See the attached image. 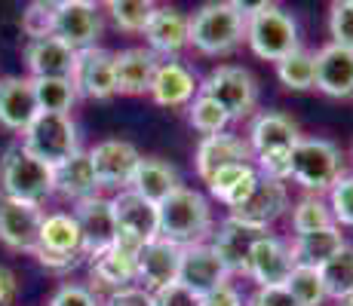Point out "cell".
<instances>
[{
	"label": "cell",
	"instance_id": "obj_21",
	"mask_svg": "<svg viewBox=\"0 0 353 306\" xmlns=\"http://www.w3.org/2000/svg\"><path fill=\"white\" fill-rule=\"evenodd\" d=\"M40 113L31 77H0V126L22 135Z\"/></svg>",
	"mask_w": 353,
	"mask_h": 306
},
{
	"label": "cell",
	"instance_id": "obj_33",
	"mask_svg": "<svg viewBox=\"0 0 353 306\" xmlns=\"http://www.w3.org/2000/svg\"><path fill=\"white\" fill-rule=\"evenodd\" d=\"M325 227H338L335 217H332V208L323 196H304V199L295 202L292 208V230L295 236H307V233H316V230H325Z\"/></svg>",
	"mask_w": 353,
	"mask_h": 306
},
{
	"label": "cell",
	"instance_id": "obj_5",
	"mask_svg": "<svg viewBox=\"0 0 353 306\" xmlns=\"http://www.w3.org/2000/svg\"><path fill=\"white\" fill-rule=\"evenodd\" d=\"M0 193L40 206L56 193V168L31 156L22 144H12L0 156Z\"/></svg>",
	"mask_w": 353,
	"mask_h": 306
},
{
	"label": "cell",
	"instance_id": "obj_2",
	"mask_svg": "<svg viewBox=\"0 0 353 306\" xmlns=\"http://www.w3.org/2000/svg\"><path fill=\"white\" fill-rule=\"evenodd\" d=\"M301 141L298 122L283 111L258 113L249 126V151L258 156V175H268L276 181H289V160L295 144Z\"/></svg>",
	"mask_w": 353,
	"mask_h": 306
},
{
	"label": "cell",
	"instance_id": "obj_11",
	"mask_svg": "<svg viewBox=\"0 0 353 306\" xmlns=\"http://www.w3.org/2000/svg\"><path fill=\"white\" fill-rule=\"evenodd\" d=\"M40 227H43L40 206H28L0 193V245L16 254H34L40 242Z\"/></svg>",
	"mask_w": 353,
	"mask_h": 306
},
{
	"label": "cell",
	"instance_id": "obj_45",
	"mask_svg": "<svg viewBox=\"0 0 353 306\" xmlns=\"http://www.w3.org/2000/svg\"><path fill=\"white\" fill-rule=\"evenodd\" d=\"M101 306H154V294L151 291H145L141 285H132V288H123V291L108 294V300Z\"/></svg>",
	"mask_w": 353,
	"mask_h": 306
},
{
	"label": "cell",
	"instance_id": "obj_3",
	"mask_svg": "<svg viewBox=\"0 0 353 306\" xmlns=\"http://www.w3.org/2000/svg\"><path fill=\"white\" fill-rule=\"evenodd\" d=\"M160 217V239L175 242L179 248L203 245L212 236V208L209 199L194 187H179L169 199L157 206Z\"/></svg>",
	"mask_w": 353,
	"mask_h": 306
},
{
	"label": "cell",
	"instance_id": "obj_31",
	"mask_svg": "<svg viewBox=\"0 0 353 306\" xmlns=\"http://www.w3.org/2000/svg\"><path fill=\"white\" fill-rule=\"evenodd\" d=\"M40 248L56 251V254L74 257V261H83V236L80 227L74 221V215L56 212V215H43V227H40Z\"/></svg>",
	"mask_w": 353,
	"mask_h": 306
},
{
	"label": "cell",
	"instance_id": "obj_16",
	"mask_svg": "<svg viewBox=\"0 0 353 306\" xmlns=\"http://www.w3.org/2000/svg\"><path fill=\"white\" fill-rule=\"evenodd\" d=\"M292 270H295V261H292L289 242H283L280 236H270V233L258 236L252 257H249V278L258 282V288L286 285Z\"/></svg>",
	"mask_w": 353,
	"mask_h": 306
},
{
	"label": "cell",
	"instance_id": "obj_7",
	"mask_svg": "<svg viewBox=\"0 0 353 306\" xmlns=\"http://www.w3.org/2000/svg\"><path fill=\"white\" fill-rule=\"evenodd\" d=\"M22 147L40 162L59 168L74 153H80L77 122L71 120V113H37L22 132Z\"/></svg>",
	"mask_w": 353,
	"mask_h": 306
},
{
	"label": "cell",
	"instance_id": "obj_8",
	"mask_svg": "<svg viewBox=\"0 0 353 306\" xmlns=\"http://www.w3.org/2000/svg\"><path fill=\"white\" fill-rule=\"evenodd\" d=\"M200 95L212 98L230 117V122L246 120L258 107V80L240 65H221L209 71V77L200 83Z\"/></svg>",
	"mask_w": 353,
	"mask_h": 306
},
{
	"label": "cell",
	"instance_id": "obj_32",
	"mask_svg": "<svg viewBox=\"0 0 353 306\" xmlns=\"http://www.w3.org/2000/svg\"><path fill=\"white\" fill-rule=\"evenodd\" d=\"M320 278L325 285V294H329L332 300L341 303L344 297L353 294V245H344L335 257H329V261L323 263Z\"/></svg>",
	"mask_w": 353,
	"mask_h": 306
},
{
	"label": "cell",
	"instance_id": "obj_14",
	"mask_svg": "<svg viewBox=\"0 0 353 306\" xmlns=\"http://www.w3.org/2000/svg\"><path fill=\"white\" fill-rule=\"evenodd\" d=\"M74 221L80 227V236H83V257H96L101 251H108L114 245V236H117V221H114V208L111 199L105 196H90V199L77 202L74 206Z\"/></svg>",
	"mask_w": 353,
	"mask_h": 306
},
{
	"label": "cell",
	"instance_id": "obj_38",
	"mask_svg": "<svg viewBox=\"0 0 353 306\" xmlns=\"http://www.w3.org/2000/svg\"><path fill=\"white\" fill-rule=\"evenodd\" d=\"M188 122H191V126L203 135V138H209V135L228 132L230 117L221 111L219 105H215L212 98H206V95H196L191 105H188Z\"/></svg>",
	"mask_w": 353,
	"mask_h": 306
},
{
	"label": "cell",
	"instance_id": "obj_12",
	"mask_svg": "<svg viewBox=\"0 0 353 306\" xmlns=\"http://www.w3.org/2000/svg\"><path fill=\"white\" fill-rule=\"evenodd\" d=\"M71 83L80 98L92 101H108L117 95V83H114V52L92 46V50L77 52V65H74Z\"/></svg>",
	"mask_w": 353,
	"mask_h": 306
},
{
	"label": "cell",
	"instance_id": "obj_34",
	"mask_svg": "<svg viewBox=\"0 0 353 306\" xmlns=\"http://www.w3.org/2000/svg\"><path fill=\"white\" fill-rule=\"evenodd\" d=\"M276 77L286 89L295 92H307L316 86V71H314V52L307 50H295L292 56L276 61Z\"/></svg>",
	"mask_w": 353,
	"mask_h": 306
},
{
	"label": "cell",
	"instance_id": "obj_25",
	"mask_svg": "<svg viewBox=\"0 0 353 306\" xmlns=\"http://www.w3.org/2000/svg\"><path fill=\"white\" fill-rule=\"evenodd\" d=\"M160 67V58L145 46H129L114 52V83L117 95H145L151 92L154 74Z\"/></svg>",
	"mask_w": 353,
	"mask_h": 306
},
{
	"label": "cell",
	"instance_id": "obj_6",
	"mask_svg": "<svg viewBox=\"0 0 353 306\" xmlns=\"http://www.w3.org/2000/svg\"><path fill=\"white\" fill-rule=\"evenodd\" d=\"M344 175V156L329 138H301L292 151L289 178L304 187L310 196L329 193Z\"/></svg>",
	"mask_w": 353,
	"mask_h": 306
},
{
	"label": "cell",
	"instance_id": "obj_13",
	"mask_svg": "<svg viewBox=\"0 0 353 306\" xmlns=\"http://www.w3.org/2000/svg\"><path fill=\"white\" fill-rule=\"evenodd\" d=\"M92 168L99 175L101 187H117V190H129L132 175L141 162V153L132 141H120V138H108L99 141L90 151Z\"/></svg>",
	"mask_w": 353,
	"mask_h": 306
},
{
	"label": "cell",
	"instance_id": "obj_27",
	"mask_svg": "<svg viewBox=\"0 0 353 306\" xmlns=\"http://www.w3.org/2000/svg\"><path fill=\"white\" fill-rule=\"evenodd\" d=\"M179 187H185L179 168H175L172 162L160 160V156H141L139 168H135V175H132V184H129L132 193L145 196V199L154 202V206H160L163 199H169Z\"/></svg>",
	"mask_w": 353,
	"mask_h": 306
},
{
	"label": "cell",
	"instance_id": "obj_48",
	"mask_svg": "<svg viewBox=\"0 0 353 306\" xmlns=\"http://www.w3.org/2000/svg\"><path fill=\"white\" fill-rule=\"evenodd\" d=\"M19 297V278L10 267L0 263V306H12Z\"/></svg>",
	"mask_w": 353,
	"mask_h": 306
},
{
	"label": "cell",
	"instance_id": "obj_35",
	"mask_svg": "<svg viewBox=\"0 0 353 306\" xmlns=\"http://www.w3.org/2000/svg\"><path fill=\"white\" fill-rule=\"evenodd\" d=\"M34 95H37V107L40 113H71V107L77 105V89L71 80H31Z\"/></svg>",
	"mask_w": 353,
	"mask_h": 306
},
{
	"label": "cell",
	"instance_id": "obj_50",
	"mask_svg": "<svg viewBox=\"0 0 353 306\" xmlns=\"http://www.w3.org/2000/svg\"><path fill=\"white\" fill-rule=\"evenodd\" d=\"M338 306H353V294H350V297H344V300L338 303Z\"/></svg>",
	"mask_w": 353,
	"mask_h": 306
},
{
	"label": "cell",
	"instance_id": "obj_41",
	"mask_svg": "<svg viewBox=\"0 0 353 306\" xmlns=\"http://www.w3.org/2000/svg\"><path fill=\"white\" fill-rule=\"evenodd\" d=\"M332 43L341 50H353V0H335L329 12Z\"/></svg>",
	"mask_w": 353,
	"mask_h": 306
},
{
	"label": "cell",
	"instance_id": "obj_19",
	"mask_svg": "<svg viewBox=\"0 0 353 306\" xmlns=\"http://www.w3.org/2000/svg\"><path fill=\"white\" fill-rule=\"evenodd\" d=\"M148 95L160 107H188L200 95V80H196L194 67H188L185 61L169 58V61H160Z\"/></svg>",
	"mask_w": 353,
	"mask_h": 306
},
{
	"label": "cell",
	"instance_id": "obj_40",
	"mask_svg": "<svg viewBox=\"0 0 353 306\" xmlns=\"http://www.w3.org/2000/svg\"><path fill=\"white\" fill-rule=\"evenodd\" d=\"M258 168L252 166V162H240V166H228V168H221V172H215L212 178L206 181V187H209V193L215 196L219 202H225L230 193H234L236 187H240L243 181L249 178V175H255Z\"/></svg>",
	"mask_w": 353,
	"mask_h": 306
},
{
	"label": "cell",
	"instance_id": "obj_22",
	"mask_svg": "<svg viewBox=\"0 0 353 306\" xmlns=\"http://www.w3.org/2000/svg\"><path fill=\"white\" fill-rule=\"evenodd\" d=\"M228 270L221 267V261L215 257V251L203 245H191L181 251V270H179V282L185 288H191L196 297H206L209 291L228 285Z\"/></svg>",
	"mask_w": 353,
	"mask_h": 306
},
{
	"label": "cell",
	"instance_id": "obj_26",
	"mask_svg": "<svg viewBox=\"0 0 353 306\" xmlns=\"http://www.w3.org/2000/svg\"><path fill=\"white\" fill-rule=\"evenodd\" d=\"M258 236L261 233L240 227V223H234L228 217V221L212 233L209 248L215 251V257H219L221 267L228 270V276H249V257H252Z\"/></svg>",
	"mask_w": 353,
	"mask_h": 306
},
{
	"label": "cell",
	"instance_id": "obj_46",
	"mask_svg": "<svg viewBox=\"0 0 353 306\" xmlns=\"http://www.w3.org/2000/svg\"><path fill=\"white\" fill-rule=\"evenodd\" d=\"M249 306H298V303L286 291V285H276V288H258L249 297Z\"/></svg>",
	"mask_w": 353,
	"mask_h": 306
},
{
	"label": "cell",
	"instance_id": "obj_9",
	"mask_svg": "<svg viewBox=\"0 0 353 306\" xmlns=\"http://www.w3.org/2000/svg\"><path fill=\"white\" fill-rule=\"evenodd\" d=\"M52 37L68 43L74 52L99 46V37H101L99 3H92V0H62V3H56Z\"/></svg>",
	"mask_w": 353,
	"mask_h": 306
},
{
	"label": "cell",
	"instance_id": "obj_44",
	"mask_svg": "<svg viewBox=\"0 0 353 306\" xmlns=\"http://www.w3.org/2000/svg\"><path fill=\"white\" fill-rule=\"evenodd\" d=\"M154 306H203V297H196L181 282H172L166 288L154 291Z\"/></svg>",
	"mask_w": 353,
	"mask_h": 306
},
{
	"label": "cell",
	"instance_id": "obj_18",
	"mask_svg": "<svg viewBox=\"0 0 353 306\" xmlns=\"http://www.w3.org/2000/svg\"><path fill=\"white\" fill-rule=\"evenodd\" d=\"M240 162H252V151H249V141H243L234 132H221V135H209L196 144L194 153V166L200 181L206 184L215 172L228 166H240Z\"/></svg>",
	"mask_w": 353,
	"mask_h": 306
},
{
	"label": "cell",
	"instance_id": "obj_15",
	"mask_svg": "<svg viewBox=\"0 0 353 306\" xmlns=\"http://www.w3.org/2000/svg\"><path fill=\"white\" fill-rule=\"evenodd\" d=\"M181 251L175 242L166 239H151L141 248L139 261H135V273H139V285L145 291H160L166 285L179 282V270H181Z\"/></svg>",
	"mask_w": 353,
	"mask_h": 306
},
{
	"label": "cell",
	"instance_id": "obj_29",
	"mask_svg": "<svg viewBox=\"0 0 353 306\" xmlns=\"http://www.w3.org/2000/svg\"><path fill=\"white\" fill-rule=\"evenodd\" d=\"M344 245L347 242H344V236H341V227H325V230H316V233H307V236H295V239L289 242V251H292L295 267L320 270Z\"/></svg>",
	"mask_w": 353,
	"mask_h": 306
},
{
	"label": "cell",
	"instance_id": "obj_28",
	"mask_svg": "<svg viewBox=\"0 0 353 306\" xmlns=\"http://www.w3.org/2000/svg\"><path fill=\"white\" fill-rule=\"evenodd\" d=\"M99 190H101V184H99L96 168H92L90 151L74 153L71 160L56 168V193H62L65 199L83 202L90 196H99Z\"/></svg>",
	"mask_w": 353,
	"mask_h": 306
},
{
	"label": "cell",
	"instance_id": "obj_30",
	"mask_svg": "<svg viewBox=\"0 0 353 306\" xmlns=\"http://www.w3.org/2000/svg\"><path fill=\"white\" fill-rule=\"evenodd\" d=\"M90 276H92V285L96 288H105V291H123V288H132L139 282V273H135V257H126L120 254L117 248H108L96 254L90 261Z\"/></svg>",
	"mask_w": 353,
	"mask_h": 306
},
{
	"label": "cell",
	"instance_id": "obj_24",
	"mask_svg": "<svg viewBox=\"0 0 353 306\" xmlns=\"http://www.w3.org/2000/svg\"><path fill=\"white\" fill-rule=\"evenodd\" d=\"M114 221H117V233H129L141 242H151L160 236V217L157 206L148 202L145 196L132 193V190H120L111 199Z\"/></svg>",
	"mask_w": 353,
	"mask_h": 306
},
{
	"label": "cell",
	"instance_id": "obj_20",
	"mask_svg": "<svg viewBox=\"0 0 353 306\" xmlns=\"http://www.w3.org/2000/svg\"><path fill=\"white\" fill-rule=\"evenodd\" d=\"M316 86L329 98H353V50H341L335 43H325L314 52Z\"/></svg>",
	"mask_w": 353,
	"mask_h": 306
},
{
	"label": "cell",
	"instance_id": "obj_23",
	"mask_svg": "<svg viewBox=\"0 0 353 306\" xmlns=\"http://www.w3.org/2000/svg\"><path fill=\"white\" fill-rule=\"evenodd\" d=\"M25 65L31 71V80H71L74 65H77V52L59 37H40L28 40L25 46Z\"/></svg>",
	"mask_w": 353,
	"mask_h": 306
},
{
	"label": "cell",
	"instance_id": "obj_39",
	"mask_svg": "<svg viewBox=\"0 0 353 306\" xmlns=\"http://www.w3.org/2000/svg\"><path fill=\"white\" fill-rule=\"evenodd\" d=\"M52 19H56V3L34 0V3H28V10L22 12V31L28 34V40L52 37Z\"/></svg>",
	"mask_w": 353,
	"mask_h": 306
},
{
	"label": "cell",
	"instance_id": "obj_4",
	"mask_svg": "<svg viewBox=\"0 0 353 306\" xmlns=\"http://www.w3.org/2000/svg\"><path fill=\"white\" fill-rule=\"evenodd\" d=\"M246 43L258 58L280 61L301 50L295 16L280 3H255L246 12Z\"/></svg>",
	"mask_w": 353,
	"mask_h": 306
},
{
	"label": "cell",
	"instance_id": "obj_43",
	"mask_svg": "<svg viewBox=\"0 0 353 306\" xmlns=\"http://www.w3.org/2000/svg\"><path fill=\"white\" fill-rule=\"evenodd\" d=\"M50 306H101L96 291L83 288V285H62V288H56V294L50 297Z\"/></svg>",
	"mask_w": 353,
	"mask_h": 306
},
{
	"label": "cell",
	"instance_id": "obj_42",
	"mask_svg": "<svg viewBox=\"0 0 353 306\" xmlns=\"http://www.w3.org/2000/svg\"><path fill=\"white\" fill-rule=\"evenodd\" d=\"M329 208L338 227H353V172L341 175L329 190Z\"/></svg>",
	"mask_w": 353,
	"mask_h": 306
},
{
	"label": "cell",
	"instance_id": "obj_47",
	"mask_svg": "<svg viewBox=\"0 0 353 306\" xmlns=\"http://www.w3.org/2000/svg\"><path fill=\"white\" fill-rule=\"evenodd\" d=\"M203 306H243V294L228 282V285H221V288L209 291V294L203 297Z\"/></svg>",
	"mask_w": 353,
	"mask_h": 306
},
{
	"label": "cell",
	"instance_id": "obj_36",
	"mask_svg": "<svg viewBox=\"0 0 353 306\" xmlns=\"http://www.w3.org/2000/svg\"><path fill=\"white\" fill-rule=\"evenodd\" d=\"M105 10L123 34H145L157 3H151V0H111V3H105Z\"/></svg>",
	"mask_w": 353,
	"mask_h": 306
},
{
	"label": "cell",
	"instance_id": "obj_17",
	"mask_svg": "<svg viewBox=\"0 0 353 306\" xmlns=\"http://www.w3.org/2000/svg\"><path fill=\"white\" fill-rule=\"evenodd\" d=\"M145 40L148 50L157 58H175L181 50L191 46V16L172 10V6H157L145 28Z\"/></svg>",
	"mask_w": 353,
	"mask_h": 306
},
{
	"label": "cell",
	"instance_id": "obj_10",
	"mask_svg": "<svg viewBox=\"0 0 353 306\" xmlns=\"http://www.w3.org/2000/svg\"><path fill=\"white\" fill-rule=\"evenodd\" d=\"M289 208V190L286 181L268 178V175H258V184L246 202L240 208L230 212V221L240 223L246 230H255V233H264L276 217H283V212Z\"/></svg>",
	"mask_w": 353,
	"mask_h": 306
},
{
	"label": "cell",
	"instance_id": "obj_37",
	"mask_svg": "<svg viewBox=\"0 0 353 306\" xmlns=\"http://www.w3.org/2000/svg\"><path fill=\"white\" fill-rule=\"evenodd\" d=\"M286 291L295 297L298 306H323L329 300L325 294V285L320 278V270L314 267H295L286 278Z\"/></svg>",
	"mask_w": 353,
	"mask_h": 306
},
{
	"label": "cell",
	"instance_id": "obj_1",
	"mask_svg": "<svg viewBox=\"0 0 353 306\" xmlns=\"http://www.w3.org/2000/svg\"><path fill=\"white\" fill-rule=\"evenodd\" d=\"M246 12L249 6L221 0L203 3L191 16V46L203 56H230L246 40Z\"/></svg>",
	"mask_w": 353,
	"mask_h": 306
},
{
	"label": "cell",
	"instance_id": "obj_49",
	"mask_svg": "<svg viewBox=\"0 0 353 306\" xmlns=\"http://www.w3.org/2000/svg\"><path fill=\"white\" fill-rule=\"evenodd\" d=\"M255 184H258V172H255V175H249V178H246V181H243V184H240V187H236V190H234V193H230V196H228V199H225V206L230 208V212H234V208H240V206H243V202H246V199H249V196H252Z\"/></svg>",
	"mask_w": 353,
	"mask_h": 306
}]
</instances>
